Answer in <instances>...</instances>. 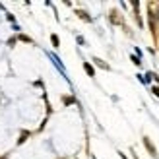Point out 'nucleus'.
Instances as JSON below:
<instances>
[{
  "mask_svg": "<svg viewBox=\"0 0 159 159\" xmlns=\"http://www.w3.org/2000/svg\"><path fill=\"white\" fill-rule=\"evenodd\" d=\"M144 146H146V149L149 152V155H152L153 159H157V155H159V153H157V148L152 144V140H149L148 136H144Z\"/></svg>",
  "mask_w": 159,
  "mask_h": 159,
  "instance_id": "f257e3e1",
  "label": "nucleus"
},
{
  "mask_svg": "<svg viewBox=\"0 0 159 159\" xmlns=\"http://www.w3.org/2000/svg\"><path fill=\"white\" fill-rule=\"evenodd\" d=\"M84 70L87 72V76H91V78L95 76V68H93V66L89 64V62H84Z\"/></svg>",
  "mask_w": 159,
  "mask_h": 159,
  "instance_id": "f03ea898",
  "label": "nucleus"
},
{
  "mask_svg": "<svg viewBox=\"0 0 159 159\" xmlns=\"http://www.w3.org/2000/svg\"><path fill=\"white\" fill-rule=\"evenodd\" d=\"M116 14H118L116 10H113V12H111V21H113V23H122L120 16H116Z\"/></svg>",
  "mask_w": 159,
  "mask_h": 159,
  "instance_id": "7ed1b4c3",
  "label": "nucleus"
},
{
  "mask_svg": "<svg viewBox=\"0 0 159 159\" xmlns=\"http://www.w3.org/2000/svg\"><path fill=\"white\" fill-rule=\"evenodd\" d=\"M93 62H95V64H97L99 68H103V70H109V64H107V62H103L101 58H93Z\"/></svg>",
  "mask_w": 159,
  "mask_h": 159,
  "instance_id": "20e7f679",
  "label": "nucleus"
},
{
  "mask_svg": "<svg viewBox=\"0 0 159 159\" xmlns=\"http://www.w3.org/2000/svg\"><path fill=\"white\" fill-rule=\"evenodd\" d=\"M76 14H78L82 20H85V21H91V18L87 16V12H84V10H76Z\"/></svg>",
  "mask_w": 159,
  "mask_h": 159,
  "instance_id": "39448f33",
  "label": "nucleus"
},
{
  "mask_svg": "<svg viewBox=\"0 0 159 159\" xmlns=\"http://www.w3.org/2000/svg\"><path fill=\"white\" fill-rule=\"evenodd\" d=\"M51 43H52L54 47H60V39H58V35L52 33V35H51Z\"/></svg>",
  "mask_w": 159,
  "mask_h": 159,
  "instance_id": "423d86ee",
  "label": "nucleus"
},
{
  "mask_svg": "<svg viewBox=\"0 0 159 159\" xmlns=\"http://www.w3.org/2000/svg\"><path fill=\"white\" fill-rule=\"evenodd\" d=\"M29 138V132H21V136H20V140H18V144H23V142H25Z\"/></svg>",
  "mask_w": 159,
  "mask_h": 159,
  "instance_id": "0eeeda50",
  "label": "nucleus"
},
{
  "mask_svg": "<svg viewBox=\"0 0 159 159\" xmlns=\"http://www.w3.org/2000/svg\"><path fill=\"white\" fill-rule=\"evenodd\" d=\"M132 6H134V8H136V10H138V6H140V4H138V2H134ZM136 20H138V23L142 25V20H140V14H138V12H136Z\"/></svg>",
  "mask_w": 159,
  "mask_h": 159,
  "instance_id": "6e6552de",
  "label": "nucleus"
},
{
  "mask_svg": "<svg viewBox=\"0 0 159 159\" xmlns=\"http://www.w3.org/2000/svg\"><path fill=\"white\" fill-rule=\"evenodd\" d=\"M20 39H21V41H25V43H33V41H31V39H29L27 35H20Z\"/></svg>",
  "mask_w": 159,
  "mask_h": 159,
  "instance_id": "1a4fd4ad",
  "label": "nucleus"
},
{
  "mask_svg": "<svg viewBox=\"0 0 159 159\" xmlns=\"http://www.w3.org/2000/svg\"><path fill=\"white\" fill-rule=\"evenodd\" d=\"M152 91H153V95H157V97H159V85H155Z\"/></svg>",
  "mask_w": 159,
  "mask_h": 159,
  "instance_id": "9d476101",
  "label": "nucleus"
},
{
  "mask_svg": "<svg viewBox=\"0 0 159 159\" xmlns=\"http://www.w3.org/2000/svg\"><path fill=\"white\" fill-rule=\"evenodd\" d=\"M0 159H6V157H0Z\"/></svg>",
  "mask_w": 159,
  "mask_h": 159,
  "instance_id": "9b49d317",
  "label": "nucleus"
}]
</instances>
